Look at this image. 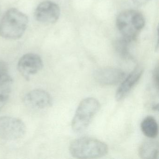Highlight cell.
Instances as JSON below:
<instances>
[{"mask_svg":"<svg viewBox=\"0 0 159 159\" xmlns=\"http://www.w3.org/2000/svg\"><path fill=\"white\" fill-rule=\"evenodd\" d=\"M28 21L24 13L15 8L9 9L0 23V35L8 39H20L26 30Z\"/></svg>","mask_w":159,"mask_h":159,"instance_id":"cell-1","label":"cell"},{"mask_svg":"<svg viewBox=\"0 0 159 159\" xmlns=\"http://www.w3.org/2000/svg\"><path fill=\"white\" fill-rule=\"evenodd\" d=\"M71 155L77 159H93L107 154V144L93 138L84 137L72 141L69 147Z\"/></svg>","mask_w":159,"mask_h":159,"instance_id":"cell-2","label":"cell"},{"mask_svg":"<svg viewBox=\"0 0 159 159\" xmlns=\"http://www.w3.org/2000/svg\"><path fill=\"white\" fill-rule=\"evenodd\" d=\"M145 24L144 16L136 10L123 11L116 18V26L122 38L132 42L137 38Z\"/></svg>","mask_w":159,"mask_h":159,"instance_id":"cell-3","label":"cell"},{"mask_svg":"<svg viewBox=\"0 0 159 159\" xmlns=\"http://www.w3.org/2000/svg\"><path fill=\"white\" fill-rule=\"evenodd\" d=\"M100 104L94 98H87L79 104L71 123L72 130L80 133L87 128L99 108Z\"/></svg>","mask_w":159,"mask_h":159,"instance_id":"cell-4","label":"cell"},{"mask_svg":"<svg viewBox=\"0 0 159 159\" xmlns=\"http://www.w3.org/2000/svg\"><path fill=\"white\" fill-rule=\"evenodd\" d=\"M26 128L24 122L10 116L0 118V138L7 141L21 139L25 134Z\"/></svg>","mask_w":159,"mask_h":159,"instance_id":"cell-5","label":"cell"},{"mask_svg":"<svg viewBox=\"0 0 159 159\" xmlns=\"http://www.w3.org/2000/svg\"><path fill=\"white\" fill-rule=\"evenodd\" d=\"M60 15L59 6L51 1L41 2L36 8L35 17L37 21L43 24H54L57 22Z\"/></svg>","mask_w":159,"mask_h":159,"instance_id":"cell-6","label":"cell"},{"mask_svg":"<svg viewBox=\"0 0 159 159\" xmlns=\"http://www.w3.org/2000/svg\"><path fill=\"white\" fill-rule=\"evenodd\" d=\"M43 67V62L39 56L35 53L24 55L18 61L17 68L23 77L28 80L39 72Z\"/></svg>","mask_w":159,"mask_h":159,"instance_id":"cell-7","label":"cell"},{"mask_svg":"<svg viewBox=\"0 0 159 159\" xmlns=\"http://www.w3.org/2000/svg\"><path fill=\"white\" fill-rule=\"evenodd\" d=\"M24 101L27 107L35 110L45 109L52 104V99L50 94L42 89H35L28 93Z\"/></svg>","mask_w":159,"mask_h":159,"instance_id":"cell-8","label":"cell"},{"mask_svg":"<svg viewBox=\"0 0 159 159\" xmlns=\"http://www.w3.org/2000/svg\"><path fill=\"white\" fill-rule=\"evenodd\" d=\"M125 73L119 69L104 67L99 69L94 73V78L98 83L103 85L118 84L123 80Z\"/></svg>","mask_w":159,"mask_h":159,"instance_id":"cell-9","label":"cell"},{"mask_svg":"<svg viewBox=\"0 0 159 159\" xmlns=\"http://www.w3.org/2000/svg\"><path fill=\"white\" fill-rule=\"evenodd\" d=\"M143 72L142 68L137 67L125 78L116 91L115 98L117 101L123 100L128 94L141 78Z\"/></svg>","mask_w":159,"mask_h":159,"instance_id":"cell-10","label":"cell"},{"mask_svg":"<svg viewBox=\"0 0 159 159\" xmlns=\"http://www.w3.org/2000/svg\"><path fill=\"white\" fill-rule=\"evenodd\" d=\"M12 84V79L6 69H0V111L9 99Z\"/></svg>","mask_w":159,"mask_h":159,"instance_id":"cell-11","label":"cell"},{"mask_svg":"<svg viewBox=\"0 0 159 159\" xmlns=\"http://www.w3.org/2000/svg\"><path fill=\"white\" fill-rule=\"evenodd\" d=\"M139 155L143 159H156L159 156V146L152 139L143 141L139 148Z\"/></svg>","mask_w":159,"mask_h":159,"instance_id":"cell-12","label":"cell"},{"mask_svg":"<svg viewBox=\"0 0 159 159\" xmlns=\"http://www.w3.org/2000/svg\"><path fill=\"white\" fill-rule=\"evenodd\" d=\"M141 131L143 134L149 139H155L159 132L158 124L152 116L146 117L141 123Z\"/></svg>","mask_w":159,"mask_h":159,"instance_id":"cell-13","label":"cell"},{"mask_svg":"<svg viewBox=\"0 0 159 159\" xmlns=\"http://www.w3.org/2000/svg\"><path fill=\"white\" fill-rule=\"evenodd\" d=\"M132 42L124 38L118 40L115 42V48L117 52L123 58H128L130 57V45Z\"/></svg>","mask_w":159,"mask_h":159,"instance_id":"cell-14","label":"cell"},{"mask_svg":"<svg viewBox=\"0 0 159 159\" xmlns=\"http://www.w3.org/2000/svg\"><path fill=\"white\" fill-rule=\"evenodd\" d=\"M153 79L155 85L158 88L159 86V67L157 66L154 70L153 72Z\"/></svg>","mask_w":159,"mask_h":159,"instance_id":"cell-15","label":"cell"},{"mask_svg":"<svg viewBox=\"0 0 159 159\" xmlns=\"http://www.w3.org/2000/svg\"><path fill=\"white\" fill-rule=\"evenodd\" d=\"M134 3L137 6H142L147 4L150 0H132Z\"/></svg>","mask_w":159,"mask_h":159,"instance_id":"cell-16","label":"cell"}]
</instances>
